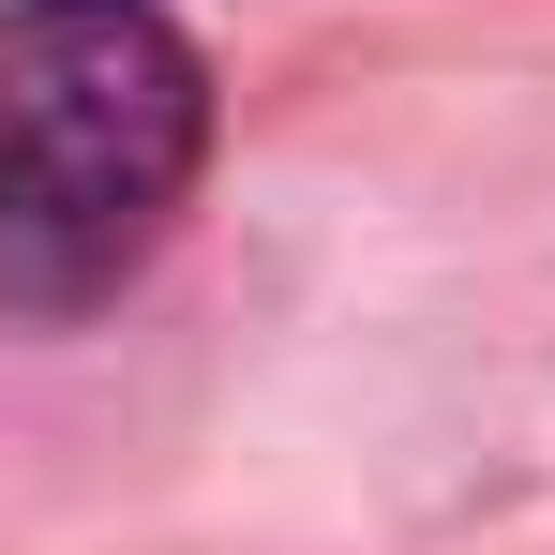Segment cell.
<instances>
[{
  "instance_id": "1",
  "label": "cell",
  "mask_w": 555,
  "mask_h": 555,
  "mask_svg": "<svg viewBox=\"0 0 555 555\" xmlns=\"http://www.w3.org/2000/svg\"><path fill=\"white\" fill-rule=\"evenodd\" d=\"M210 166V61L151 0H0V315H105Z\"/></svg>"
}]
</instances>
